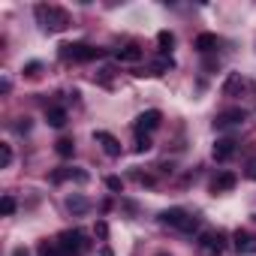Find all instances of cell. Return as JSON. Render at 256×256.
<instances>
[{
	"instance_id": "1",
	"label": "cell",
	"mask_w": 256,
	"mask_h": 256,
	"mask_svg": "<svg viewBox=\"0 0 256 256\" xmlns=\"http://www.w3.org/2000/svg\"><path fill=\"white\" fill-rule=\"evenodd\" d=\"M34 12H36L40 28H42V30H48V34H60V30H66V28H70V12H66V10H60V6H46V4H40Z\"/></svg>"
},
{
	"instance_id": "2",
	"label": "cell",
	"mask_w": 256,
	"mask_h": 256,
	"mask_svg": "<svg viewBox=\"0 0 256 256\" xmlns=\"http://www.w3.org/2000/svg\"><path fill=\"white\" fill-rule=\"evenodd\" d=\"M160 223H163V226H172V229H178V232H196V229H199V220H196L193 214H187L184 208H169V211H163V214H160Z\"/></svg>"
},
{
	"instance_id": "3",
	"label": "cell",
	"mask_w": 256,
	"mask_h": 256,
	"mask_svg": "<svg viewBox=\"0 0 256 256\" xmlns=\"http://www.w3.org/2000/svg\"><path fill=\"white\" fill-rule=\"evenodd\" d=\"M58 247H60L64 256H78V253H84L90 244H88L84 232H78V229H66V232L58 235Z\"/></svg>"
},
{
	"instance_id": "4",
	"label": "cell",
	"mask_w": 256,
	"mask_h": 256,
	"mask_svg": "<svg viewBox=\"0 0 256 256\" xmlns=\"http://www.w3.org/2000/svg\"><path fill=\"white\" fill-rule=\"evenodd\" d=\"M60 58L64 60H96V58H102V52L100 48H94V46H88V42H66V46H60Z\"/></svg>"
},
{
	"instance_id": "5",
	"label": "cell",
	"mask_w": 256,
	"mask_h": 256,
	"mask_svg": "<svg viewBox=\"0 0 256 256\" xmlns=\"http://www.w3.org/2000/svg\"><path fill=\"white\" fill-rule=\"evenodd\" d=\"M160 120H163V114H160L157 108H148V112H142V114L136 118L133 130H136V133H142V136H148L151 130H157V126H160Z\"/></svg>"
},
{
	"instance_id": "6",
	"label": "cell",
	"mask_w": 256,
	"mask_h": 256,
	"mask_svg": "<svg viewBox=\"0 0 256 256\" xmlns=\"http://www.w3.org/2000/svg\"><path fill=\"white\" fill-rule=\"evenodd\" d=\"M211 256H223L226 250V235L223 232H202V241H199Z\"/></svg>"
},
{
	"instance_id": "7",
	"label": "cell",
	"mask_w": 256,
	"mask_h": 256,
	"mask_svg": "<svg viewBox=\"0 0 256 256\" xmlns=\"http://www.w3.org/2000/svg\"><path fill=\"white\" fill-rule=\"evenodd\" d=\"M232 244H235V250H238L241 256L256 253V235H253V232H247V229H238V232L232 235Z\"/></svg>"
},
{
	"instance_id": "8",
	"label": "cell",
	"mask_w": 256,
	"mask_h": 256,
	"mask_svg": "<svg viewBox=\"0 0 256 256\" xmlns=\"http://www.w3.org/2000/svg\"><path fill=\"white\" fill-rule=\"evenodd\" d=\"M94 142H96V145H100V148H102L108 157H120V142H118L112 133H106V130H96V133H94Z\"/></svg>"
},
{
	"instance_id": "9",
	"label": "cell",
	"mask_w": 256,
	"mask_h": 256,
	"mask_svg": "<svg viewBox=\"0 0 256 256\" xmlns=\"http://www.w3.org/2000/svg\"><path fill=\"white\" fill-rule=\"evenodd\" d=\"M238 124H244V112H241V108H226V112H220V114L214 118V126H217V130L238 126Z\"/></svg>"
},
{
	"instance_id": "10",
	"label": "cell",
	"mask_w": 256,
	"mask_h": 256,
	"mask_svg": "<svg viewBox=\"0 0 256 256\" xmlns=\"http://www.w3.org/2000/svg\"><path fill=\"white\" fill-rule=\"evenodd\" d=\"M211 154H214V160H217V163H226V160L235 154V142H232V139H217Z\"/></svg>"
},
{
	"instance_id": "11",
	"label": "cell",
	"mask_w": 256,
	"mask_h": 256,
	"mask_svg": "<svg viewBox=\"0 0 256 256\" xmlns=\"http://www.w3.org/2000/svg\"><path fill=\"white\" fill-rule=\"evenodd\" d=\"M70 178H72V181H78V184H84V181H88V172H82V169H58V172L52 175V181H54V184L70 181Z\"/></svg>"
},
{
	"instance_id": "12",
	"label": "cell",
	"mask_w": 256,
	"mask_h": 256,
	"mask_svg": "<svg viewBox=\"0 0 256 256\" xmlns=\"http://www.w3.org/2000/svg\"><path fill=\"white\" fill-rule=\"evenodd\" d=\"M235 181H238V178H235L232 172H223V175H217V178L211 181V193H226V190L235 187Z\"/></svg>"
},
{
	"instance_id": "13",
	"label": "cell",
	"mask_w": 256,
	"mask_h": 256,
	"mask_svg": "<svg viewBox=\"0 0 256 256\" xmlns=\"http://www.w3.org/2000/svg\"><path fill=\"white\" fill-rule=\"evenodd\" d=\"M120 64H136V60H142V48L139 46H126V48H118V54H114Z\"/></svg>"
},
{
	"instance_id": "14",
	"label": "cell",
	"mask_w": 256,
	"mask_h": 256,
	"mask_svg": "<svg viewBox=\"0 0 256 256\" xmlns=\"http://www.w3.org/2000/svg\"><path fill=\"white\" fill-rule=\"evenodd\" d=\"M244 88H250V84H247L238 72H232V76L226 78V84H223V94H226V96H235V94H238V90H244Z\"/></svg>"
},
{
	"instance_id": "15",
	"label": "cell",
	"mask_w": 256,
	"mask_h": 256,
	"mask_svg": "<svg viewBox=\"0 0 256 256\" xmlns=\"http://www.w3.org/2000/svg\"><path fill=\"white\" fill-rule=\"evenodd\" d=\"M46 120H48L52 126H58V130H60V126L66 124V108H60V106H52V108L46 112Z\"/></svg>"
},
{
	"instance_id": "16",
	"label": "cell",
	"mask_w": 256,
	"mask_h": 256,
	"mask_svg": "<svg viewBox=\"0 0 256 256\" xmlns=\"http://www.w3.org/2000/svg\"><path fill=\"white\" fill-rule=\"evenodd\" d=\"M196 48L199 52H214L217 48V36L214 34H199L196 36Z\"/></svg>"
},
{
	"instance_id": "17",
	"label": "cell",
	"mask_w": 256,
	"mask_h": 256,
	"mask_svg": "<svg viewBox=\"0 0 256 256\" xmlns=\"http://www.w3.org/2000/svg\"><path fill=\"white\" fill-rule=\"evenodd\" d=\"M66 208H70L72 214H84V211L90 208V202H88V199H82V196H72V199H66Z\"/></svg>"
},
{
	"instance_id": "18",
	"label": "cell",
	"mask_w": 256,
	"mask_h": 256,
	"mask_svg": "<svg viewBox=\"0 0 256 256\" xmlns=\"http://www.w3.org/2000/svg\"><path fill=\"white\" fill-rule=\"evenodd\" d=\"M36 253H40V256H64L60 247H58V241H40Z\"/></svg>"
},
{
	"instance_id": "19",
	"label": "cell",
	"mask_w": 256,
	"mask_h": 256,
	"mask_svg": "<svg viewBox=\"0 0 256 256\" xmlns=\"http://www.w3.org/2000/svg\"><path fill=\"white\" fill-rule=\"evenodd\" d=\"M157 46H160V52H169V48L175 46V36H172L169 30H160V34H157Z\"/></svg>"
},
{
	"instance_id": "20",
	"label": "cell",
	"mask_w": 256,
	"mask_h": 256,
	"mask_svg": "<svg viewBox=\"0 0 256 256\" xmlns=\"http://www.w3.org/2000/svg\"><path fill=\"white\" fill-rule=\"evenodd\" d=\"M72 151H76L72 139H58V154L60 157H72Z\"/></svg>"
},
{
	"instance_id": "21",
	"label": "cell",
	"mask_w": 256,
	"mask_h": 256,
	"mask_svg": "<svg viewBox=\"0 0 256 256\" xmlns=\"http://www.w3.org/2000/svg\"><path fill=\"white\" fill-rule=\"evenodd\" d=\"M0 214H4V217L16 214V199H12V196H4V199H0Z\"/></svg>"
},
{
	"instance_id": "22",
	"label": "cell",
	"mask_w": 256,
	"mask_h": 256,
	"mask_svg": "<svg viewBox=\"0 0 256 256\" xmlns=\"http://www.w3.org/2000/svg\"><path fill=\"white\" fill-rule=\"evenodd\" d=\"M169 66H172V58H160V60L151 66V76H160V72H166Z\"/></svg>"
},
{
	"instance_id": "23",
	"label": "cell",
	"mask_w": 256,
	"mask_h": 256,
	"mask_svg": "<svg viewBox=\"0 0 256 256\" xmlns=\"http://www.w3.org/2000/svg\"><path fill=\"white\" fill-rule=\"evenodd\" d=\"M10 163H12V148H10V145H0V166L6 169Z\"/></svg>"
},
{
	"instance_id": "24",
	"label": "cell",
	"mask_w": 256,
	"mask_h": 256,
	"mask_svg": "<svg viewBox=\"0 0 256 256\" xmlns=\"http://www.w3.org/2000/svg\"><path fill=\"white\" fill-rule=\"evenodd\" d=\"M136 151H139V154L151 151V139H148V136H142V133H136Z\"/></svg>"
},
{
	"instance_id": "25",
	"label": "cell",
	"mask_w": 256,
	"mask_h": 256,
	"mask_svg": "<svg viewBox=\"0 0 256 256\" xmlns=\"http://www.w3.org/2000/svg\"><path fill=\"white\" fill-rule=\"evenodd\" d=\"M94 235H96V238H102V241H106V238H108V226H106V223H102V220H96V226H94Z\"/></svg>"
},
{
	"instance_id": "26",
	"label": "cell",
	"mask_w": 256,
	"mask_h": 256,
	"mask_svg": "<svg viewBox=\"0 0 256 256\" xmlns=\"http://www.w3.org/2000/svg\"><path fill=\"white\" fill-rule=\"evenodd\" d=\"M106 187H108V190H114V193H118V190H124V181H120V178H114V175H112V178H106Z\"/></svg>"
},
{
	"instance_id": "27",
	"label": "cell",
	"mask_w": 256,
	"mask_h": 256,
	"mask_svg": "<svg viewBox=\"0 0 256 256\" xmlns=\"http://www.w3.org/2000/svg\"><path fill=\"white\" fill-rule=\"evenodd\" d=\"M40 70H42L40 64H28V70H24V72H28V76H40Z\"/></svg>"
},
{
	"instance_id": "28",
	"label": "cell",
	"mask_w": 256,
	"mask_h": 256,
	"mask_svg": "<svg viewBox=\"0 0 256 256\" xmlns=\"http://www.w3.org/2000/svg\"><path fill=\"white\" fill-rule=\"evenodd\" d=\"M247 175L256 181V160H250V163H247Z\"/></svg>"
},
{
	"instance_id": "29",
	"label": "cell",
	"mask_w": 256,
	"mask_h": 256,
	"mask_svg": "<svg viewBox=\"0 0 256 256\" xmlns=\"http://www.w3.org/2000/svg\"><path fill=\"white\" fill-rule=\"evenodd\" d=\"M12 256H30V253H28L24 247H16V250H12Z\"/></svg>"
},
{
	"instance_id": "30",
	"label": "cell",
	"mask_w": 256,
	"mask_h": 256,
	"mask_svg": "<svg viewBox=\"0 0 256 256\" xmlns=\"http://www.w3.org/2000/svg\"><path fill=\"white\" fill-rule=\"evenodd\" d=\"M157 256H169V253H157Z\"/></svg>"
}]
</instances>
